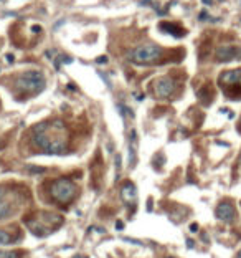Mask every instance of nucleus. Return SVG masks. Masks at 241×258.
I'll use <instances>...</instances> for the list:
<instances>
[{"mask_svg":"<svg viewBox=\"0 0 241 258\" xmlns=\"http://www.w3.org/2000/svg\"><path fill=\"white\" fill-rule=\"evenodd\" d=\"M23 252H0V258H22Z\"/></svg>","mask_w":241,"mask_h":258,"instance_id":"obj_13","label":"nucleus"},{"mask_svg":"<svg viewBox=\"0 0 241 258\" xmlns=\"http://www.w3.org/2000/svg\"><path fill=\"white\" fill-rule=\"evenodd\" d=\"M187 247H188V248H193V240H187Z\"/></svg>","mask_w":241,"mask_h":258,"instance_id":"obj_18","label":"nucleus"},{"mask_svg":"<svg viewBox=\"0 0 241 258\" xmlns=\"http://www.w3.org/2000/svg\"><path fill=\"white\" fill-rule=\"evenodd\" d=\"M236 58H238V48L236 47L225 45V47L216 48V51H215V60L218 63H230V61L236 60Z\"/></svg>","mask_w":241,"mask_h":258,"instance_id":"obj_8","label":"nucleus"},{"mask_svg":"<svg viewBox=\"0 0 241 258\" xmlns=\"http://www.w3.org/2000/svg\"><path fill=\"white\" fill-rule=\"evenodd\" d=\"M10 195H12L10 190L0 187V220L7 219L13 212V204H12Z\"/></svg>","mask_w":241,"mask_h":258,"instance_id":"obj_7","label":"nucleus"},{"mask_svg":"<svg viewBox=\"0 0 241 258\" xmlns=\"http://www.w3.org/2000/svg\"><path fill=\"white\" fill-rule=\"evenodd\" d=\"M12 241H13V238H12V235L9 232L0 230V245H10Z\"/></svg>","mask_w":241,"mask_h":258,"instance_id":"obj_12","label":"nucleus"},{"mask_svg":"<svg viewBox=\"0 0 241 258\" xmlns=\"http://www.w3.org/2000/svg\"><path fill=\"white\" fill-rule=\"evenodd\" d=\"M68 88H69V89H71V91H76V86H75V84H71V83H69V84H68Z\"/></svg>","mask_w":241,"mask_h":258,"instance_id":"obj_19","label":"nucleus"},{"mask_svg":"<svg viewBox=\"0 0 241 258\" xmlns=\"http://www.w3.org/2000/svg\"><path fill=\"white\" fill-rule=\"evenodd\" d=\"M46 169L45 167H35V166H28V172H33V174H40V172H45Z\"/></svg>","mask_w":241,"mask_h":258,"instance_id":"obj_14","label":"nucleus"},{"mask_svg":"<svg viewBox=\"0 0 241 258\" xmlns=\"http://www.w3.org/2000/svg\"><path fill=\"white\" fill-rule=\"evenodd\" d=\"M162 55H164V51L157 45H152V43L139 45L130 53V61L136 65H152V63H157L162 58Z\"/></svg>","mask_w":241,"mask_h":258,"instance_id":"obj_3","label":"nucleus"},{"mask_svg":"<svg viewBox=\"0 0 241 258\" xmlns=\"http://www.w3.org/2000/svg\"><path fill=\"white\" fill-rule=\"evenodd\" d=\"M76 195V185L71 179L61 177L51 184V197L60 204H69Z\"/></svg>","mask_w":241,"mask_h":258,"instance_id":"obj_4","label":"nucleus"},{"mask_svg":"<svg viewBox=\"0 0 241 258\" xmlns=\"http://www.w3.org/2000/svg\"><path fill=\"white\" fill-rule=\"evenodd\" d=\"M96 63H99V65H106L108 63V56H97V60H96Z\"/></svg>","mask_w":241,"mask_h":258,"instance_id":"obj_15","label":"nucleus"},{"mask_svg":"<svg viewBox=\"0 0 241 258\" xmlns=\"http://www.w3.org/2000/svg\"><path fill=\"white\" fill-rule=\"evenodd\" d=\"M76 258H84V256H76Z\"/></svg>","mask_w":241,"mask_h":258,"instance_id":"obj_24","label":"nucleus"},{"mask_svg":"<svg viewBox=\"0 0 241 258\" xmlns=\"http://www.w3.org/2000/svg\"><path fill=\"white\" fill-rule=\"evenodd\" d=\"M15 84L25 95H36V93H40L45 88L46 81H45V76L40 71H27V73H22L17 78Z\"/></svg>","mask_w":241,"mask_h":258,"instance_id":"obj_2","label":"nucleus"},{"mask_svg":"<svg viewBox=\"0 0 241 258\" xmlns=\"http://www.w3.org/2000/svg\"><path fill=\"white\" fill-rule=\"evenodd\" d=\"M7 60H9V63H12L13 61V55H7Z\"/></svg>","mask_w":241,"mask_h":258,"instance_id":"obj_21","label":"nucleus"},{"mask_svg":"<svg viewBox=\"0 0 241 258\" xmlns=\"http://www.w3.org/2000/svg\"><path fill=\"white\" fill-rule=\"evenodd\" d=\"M121 197L126 204H130V202H136L137 199V190H136V185L132 182H126L121 189Z\"/></svg>","mask_w":241,"mask_h":258,"instance_id":"obj_10","label":"nucleus"},{"mask_svg":"<svg viewBox=\"0 0 241 258\" xmlns=\"http://www.w3.org/2000/svg\"><path fill=\"white\" fill-rule=\"evenodd\" d=\"M203 2H205V3H211V0H203Z\"/></svg>","mask_w":241,"mask_h":258,"instance_id":"obj_23","label":"nucleus"},{"mask_svg":"<svg viewBox=\"0 0 241 258\" xmlns=\"http://www.w3.org/2000/svg\"><path fill=\"white\" fill-rule=\"evenodd\" d=\"M175 91V81L169 76H162L154 81V95L157 98H170Z\"/></svg>","mask_w":241,"mask_h":258,"instance_id":"obj_5","label":"nucleus"},{"mask_svg":"<svg viewBox=\"0 0 241 258\" xmlns=\"http://www.w3.org/2000/svg\"><path fill=\"white\" fill-rule=\"evenodd\" d=\"M160 30L162 32H167V33L177 36V38H180V36H185V30L180 28L178 25H175V23H170V22H165V23H160Z\"/></svg>","mask_w":241,"mask_h":258,"instance_id":"obj_11","label":"nucleus"},{"mask_svg":"<svg viewBox=\"0 0 241 258\" xmlns=\"http://www.w3.org/2000/svg\"><path fill=\"white\" fill-rule=\"evenodd\" d=\"M239 164H241V157H239Z\"/></svg>","mask_w":241,"mask_h":258,"instance_id":"obj_25","label":"nucleus"},{"mask_svg":"<svg viewBox=\"0 0 241 258\" xmlns=\"http://www.w3.org/2000/svg\"><path fill=\"white\" fill-rule=\"evenodd\" d=\"M220 84L223 86H241V69H231L220 75Z\"/></svg>","mask_w":241,"mask_h":258,"instance_id":"obj_9","label":"nucleus"},{"mask_svg":"<svg viewBox=\"0 0 241 258\" xmlns=\"http://www.w3.org/2000/svg\"><path fill=\"white\" fill-rule=\"evenodd\" d=\"M215 214H216V219L221 220L225 223H231V222H235V219H236V210L230 202H221L216 207Z\"/></svg>","mask_w":241,"mask_h":258,"instance_id":"obj_6","label":"nucleus"},{"mask_svg":"<svg viewBox=\"0 0 241 258\" xmlns=\"http://www.w3.org/2000/svg\"><path fill=\"white\" fill-rule=\"evenodd\" d=\"M35 146L46 154H63L68 147V133L63 121H45L31 129Z\"/></svg>","mask_w":241,"mask_h":258,"instance_id":"obj_1","label":"nucleus"},{"mask_svg":"<svg viewBox=\"0 0 241 258\" xmlns=\"http://www.w3.org/2000/svg\"><path fill=\"white\" fill-rule=\"evenodd\" d=\"M236 258H241V250H239V252H238V256H236Z\"/></svg>","mask_w":241,"mask_h":258,"instance_id":"obj_22","label":"nucleus"},{"mask_svg":"<svg viewBox=\"0 0 241 258\" xmlns=\"http://www.w3.org/2000/svg\"><path fill=\"white\" fill-rule=\"evenodd\" d=\"M190 232L192 233H197L198 232V223H192L190 225Z\"/></svg>","mask_w":241,"mask_h":258,"instance_id":"obj_16","label":"nucleus"},{"mask_svg":"<svg viewBox=\"0 0 241 258\" xmlns=\"http://www.w3.org/2000/svg\"><path fill=\"white\" fill-rule=\"evenodd\" d=\"M122 227H124V223H122V222H116V228H122Z\"/></svg>","mask_w":241,"mask_h":258,"instance_id":"obj_20","label":"nucleus"},{"mask_svg":"<svg viewBox=\"0 0 241 258\" xmlns=\"http://www.w3.org/2000/svg\"><path fill=\"white\" fill-rule=\"evenodd\" d=\"M31 30H33L35 33H36V32L40 33V32H42V27H38V25H33V27H31Z\"/></svg>","mask_w":241,"mask_h":258,"instance_id":"obj_17","label":"nucleus"}]
</instances>
